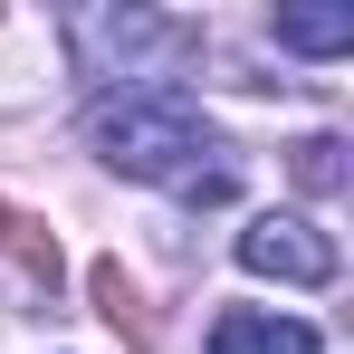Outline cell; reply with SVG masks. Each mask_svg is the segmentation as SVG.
Here are the masks:
<instances>
[{
    "label": "cell",
    "mask_w": 354,
    "mask_h": 354,
    "mask_svg": "<svg viewBox=\"0 0 354 354\" xmlns=\"http://www.w3.org/2000/svg\"><path fill=\"white\" fill-rule=\"evenodd\" d=\"M86 144L115 163L124 182H192L201 163V115L182 106L173 86H134V96H106L96 115H86Z\"/></svg>",
    "instance_id": "obj_1"
},
{
    "label": "cell",
    "mask_w": 354,
    "mask_h": 354,
    "mask_svg": "<svg viewBox=\"0 0 354 354\" xmlns=\"http://www.w3.org/2000/svg\"><path fill=\"white\" fill-rule=\"evenodd\" d=\"M192 48H201V29H182L163 10H67L77 77H173Z\"/></svg>",
    "instance_id": "obj_2"
},
{
    "label": "cell",
    "mask_w": 354,
    "mask_h": 354,
    "mask_svg": "<svg viewBox=\"0 0 354 354\" xmlns=\"http://www.w3.org/2000/svg\"><path fill=\"white\" fill-rule=\"evenodd\" d=\"M239 268L288 278V288H326V278H335V239L316 230V221H297V211H259V221L239 230Z\"/></svg>",
    "instance_id": "obj_3"
},
{
    "label": "cell",
    "mask_w": 354,
    "mask_h": 354,
    "mask_svg": "<svg viewBox=\"0 0 354 354\" xmlns=\"http://www.w3.org/2000/svg\"><path fill=\"white\" fill-rule=\"evenodd\" d=\"M211 354H316V326H297L278 306H221L211 316Z\"/></svg>",
    "instance_id": "obj_4"
},
{
    "label": "cell",
    "mask_w": 354,
    "mask_h": 354,
    "mask_svg": "<svg viewBox=\"0 0 354 354\" xmlns=\"http://www.w3.org/2000/svg\"><path fill=\"white\" fill-rule=\"evenodd\" d=\"M278 48H297V58H345L354 48V10L335 0V10H278Z\"/></svg>",
    "instance_id": "obj_5"
},
{
    "label": "cell",
    "mask_w": 354,
    "mask_h": 354,
    "mask_svg": "<svg viewBox=\"0 0 354 354\" xmlns=\"http://www.w3.org/2000/svg\"><path fill=\"white\" fill-rule=\"evenodd\" d=\"M86 288H96V306H106V326H115V335H134V345H153V306H144V288L124 278L115 259H96V268H86Z\"/></svg>",
    "instance_id": "obj_6"
},
{
    "label": "cell",
    "mask_w": 354,
    "mask_h": 354,
    "mask_svg": "<svg viewBox=\"0 0 354 354\" xmlns=\"http://www.w3.org/2000/svg\"><path fill=\"white\" fill-rule=\"evenodd\" d=\"M288 173L306 182V192H335V182H345V144H335V134H306L288 153Z\"/></svg>",
    "instance_id": "obj_7"
},
{
    "label": "cell",
    "mask_w": 354,
    "mask_h": 354,
    "mask_svg": "<svg viewBox=\"0 0 354 354\" xmlns=\"http://www.w3.org/2000/svg\"><path fill=\"white\" fill-rule=\"evenodd\" d=\"M10 230H19V211H10V201H0V249H10Z\"/></svg>",
    "instance_id": "obj_8"
}]
</instances>
